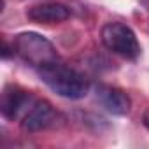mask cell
Segmentation results:
<instances>
[{"instance_id":"1","label":"cell","mask_w":149,"mask_h":149,"mask_svg":"<svg viewBox=\"0 0 149 149\" xmlns=\"http://www.w3.org/2000/svg\"><path fill=\"white\" fill-rule=\"evenodd\" d=\"M37 72L42 83L61 98L79 100V98H84L90 91V83L83 74L60 61L42 67Z\"/></svg>"},{"instance_id":"4","label":"cell","mask_w":149,"mask_h":149,"mask_svg":"<svg viewBox=\"0 0 149 149\" xmlns=\"http://www.w3.org/2000/svg\"><path fill=\"white\" fill-rule=\"evenodd\" d=\"M35 98L21 90V88H16V86H9L4 90L2 93V100H0V111H2V116L14 121V119H21L26 111L33 105Z\"/></svg>"},{"instance_id":"2","label":"cell","mask_w":149,"mask_h":149,"mask_svg":"<svg viewBox=\"0 0 149 149\" xmlns=\"http://www.w3.org/2000/svg\"><path fill=\"white\" fill-rule=\"evenodd\" d=\"M13 51L33 68L47 67L58 61V53L54 46L37 32H23L18 33L13 40Z\"/></svg>"},{"instance_id":"6","label":"cell","mask_w":149,"mask_h":149,"mask_svg":"<svg viewBox=\"0 0 149 149\" xmlns=\"http://www.w3.org/2000/svg\"><path fill=\"white\" fill-rule=\"evenodd\" d=\"M97 98L107 112L116 114V116H125L132 109L130 97L125 91L112 88V86H104V84L97 86Z\"/></svg>"},{"instance_id":"5","label":"cell","mask_w":149,"mask_h":149,"mask_svg":"<svg viewBox=\"0 0 149 149\" xmlns=\"http://www.w3.org/2000/svg\"><path fill=\"white\" fill-rule=\"evenodd\" d=\"M58 112L47 100H35L33 105L21 118V126L26 132H40L56 125Z\"/></svg>"},{"instance_id":"3","label":"cell","mask_w":149,"mask_h":149,"mask_svg":"<svg viewBox=\"0 0 149 149\" xmlns=\"http://www.w3.org/2000/svg\"><path fill=\"white\" fill-rule=\"evenodd\" d=\"M100 39H102V44L111 53H114L125 60L135 61L142 53V47H140V42H139L135 32L121 21L105 23L102 26Z\"/></svg>"},{"instance_id":"7","label":"cell","mask_w":149,"mask_h":149,"mask_svg":"<svg viewBox=\"0 0 149 149\" xmlns=\"http://www.w3.org/2000/svg\"><path fill=\"white\" fill-rule=\"evenodd\" d=\"M28 19L40 23V25H54V23H63L70 18V9L63 4L56 2H47V4H39L28 9L26 13Z\"/></svg>"},{"instance_id":"8","label":"cell","mask_w":149,"mask_h":149,"mask_svg":"<svg viewBox=\"0 0 149 149\" xmlns=\"http://www.w3.org/2000/svg\"><path fill=\"white\" fill-rule=\"evenodd\" d=\"M142 125L149 130V109H147V111L144 112V116H142Z\"/></svg>"}]
</instances>
